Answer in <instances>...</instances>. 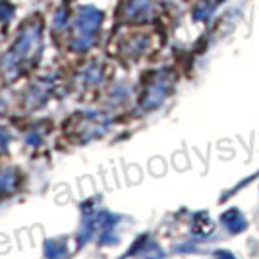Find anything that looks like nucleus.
Wrapping results in <instances>:
<instances>
[{
    "label": "nucleus",
    "instance_id": "obj_1",
    "mask_svg": "<svg viewBox=\"0 0 259 259\" xmlns=\"http://www.w3.org/2000/svg\"><path fill=\"white\" fill-rule=\"evenodd\" d=\"M41 49H43V23L39 18H33L22 27L12 51L6 54L4 58L6 68L18 72L29 66L41 54Z\"/></svg>",
    "mask_w": 259,
    "mask_h": 259
},
{
    "label": "nucleus",
    "instance_id": "obj_2",
    "mask_svg": "<svg viewBox=\"0 0 259 259\" xmlns=\"http://www.w3.org/2000/svg\"><path fill=\"white\" fill-rule=\"evenodd\" d=\"M103 22V14L95 6H77L72 18V29H70V47L83 53L95 43Z\"/></svg>",
    "mask_w": 259,
    "mask_h": 259
},
{
    "label": "nucleus",
    "instance_id": "obj_3",
    "mask_svg": "<svg viewBox=\"0 0 259 259\" xmlns=\"http://www.w3.org/2000/svg\"><path fill=\"white\" fill-rule=\"evenodd\" d=\"M223 225L232 234H238V232L246 230V219H244V215L238 209H228L227 213H223Z\"/></svg>",
    "mask_w": 259,
    "mask_h": 259
},
{
    "label": "nucleus",
    "instance_id": "obj_4",
    "mask_svg": "<svg viewBox=\"0 0 259 259\" xmlns=\"http://www.w3.org/2000/svg\"><path fill=\"white\" fill-rule=\"evenodd\" d=\"M14 16V6L6 0H0V22H10Z\"/></svg>",
    "mask_w": 259,
    "mask_h": 259
},
{
    "label": "nucleus",
    "instance_id": "obj_5",
    "mask_svg": "<svg viewBox=\"0 0 259 259\" xmlns=\"http://www.w3.org/2000/svg\"><path fill=\"white\" fill-rule=\"evenodd\" d=\"M217 259H236L230 251H217Z\"/></svg>",
    "mask_w": 259,
    "mask_h": 259
}]
</instances>
